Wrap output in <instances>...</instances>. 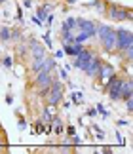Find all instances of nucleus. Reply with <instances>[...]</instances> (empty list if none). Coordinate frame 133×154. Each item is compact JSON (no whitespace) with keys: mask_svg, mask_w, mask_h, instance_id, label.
<instances>
[{"mask_svg":"<svg viewBox=\"0 0 133 154\" xmlns=\"http://www.w3.org/2000/svg\"><path fill=\"white\" fill-rule=\"evenodd\" d=\"M48 11H50V6H40V8L36 10V17H38L42 23H44V21L48 19V15H50Z\"/></svg>","mask_w":133,"mask_h":154,"instance_id":"2eb2a0df","label":"nucleus"},{"mask_svg":"<svg viewBox=\"0 0 133 154\" xmlns=\"http://www.w3.org/2000/svg\"><path fill=\"white\" fill-rule=\"evenodd\" d=\"M2 65H4L6 69H11V65H14V61H11V57L8 55V57H4V59H2Z\"/></svg>","mask_w":133,"mask_h":154,"instance_id":"6ab92c4d","label":"nucleus"},{"mask_svg":"<svg viewBox=\"0 0 133 154\" xmlns=\"http://www.w3.org/2000/svg\"><path fill=\"white\" fill-rule=\"evenodd\" d=\"M0 40H2V42H10V40H11V32H10L8 27L0 29Z\"/></svg>","mask_w":133,"mask_h":154,"instance_id":"dca6fc26","label":"nucleus"},{"mask_svg":"<svg viewBox=\"0 0 133 154\" xmlns=\"http://www.w3.org/2000/svg\"><path fill=\"white\" fill-rule=\"evenodd\" d=\"M72 103H74V105H80V103H82V93H80V91L72 93Z\"/></svg>","mask_w":133,"mask_h":154,"instance_id":"a211bd4d","label":"nucleus"},{"mask_svg":"<svg viewBox=\"0 0 133 154\" xmlns=\"http://www.w3.org/2000/svg\"><path fill=\"white\" fill-rule=\"evenodd\" d=\"M128 124H129L128 120H118V126H128Z\"/></svg>","mask_w":133,"mask_h":154,"instance_id":"2f4dec72","label":"nucleus"},{"mask_svg":"<svg viewBox=\"0 0 133 154\" xmlns=\"http://www.w3.org/2000/svg\"><path fill=\"white\" fill-rule=\"evenodd\" d=\"M114 74H116V70H114V67H112L110 63H101V69H99V72H97V78L101 82H107Z\"/></svg>","mask_w":133,"mask_h":154,"instance_id":"9d476101","label":"nucleus"},{"mask_svg":"<svg viewBox=\"0 0 133 154\" xmlns=\"http://www.w3.org/2000/svg\"><path fill=\"white\" fill-rule=\"evenodd\" d=\"M0 152H2V146H0Z\"/></svg>","mask_w":133,"mask_h":154,"instance_id":"72a5a7b5","label":"nucleus"},{"mask_svg":"<svg viewBox=\"0 0 133 154\" xmlns=\"http://www.w3.org/2000/svg\"><path fill=\"white\" fill-rule=\"evenodd\" d=\"M0 4H4V0H0Z\"/></svg>","mask_w":133,"mask_h":154,"instance_id":"473e14b6","label":"nucleus"},{"mask_svg":"<svg viewBox=\"0 0 133 154\" xmlns=\"http://www.w3.org/2000/svg\"><path fill=\"white\" fill-rule=\"evenodd\" d=\"M61 31H76V17H66Z\"/></svg>","mask_w":133,"mask_h":154,"instance_id":"4468645a","label":"nucleus"},{"mask_svg":"<svg viewBox=\"0 0 133 154\" xmlns=\"http://www.w3.org/2000/svg\"><path fill=\"white\" fill-rule=\"evenodd\" d=\"M46 99H48V105H50V106H57L59 103L63 101V84H61L59 80L53 78L51 86H50V91H48V95H46Z\"/></svg>","mask_w":133,"mask_h":154,"instance_id":"20e7f679","label":"nucleus"},{"mask_svg":"<svg viewBox=\"0 0 133 154\" xmlns=\"http://www.w3.org/2000/svg\"><path fill=\"white\" fill-rule=\"evenodd\" d=\"M23 8H32V2L31 0H23Z\"/></svg>","mask_w":133,"mask_h":154,"instance_id":"cd10ccee","label":"nucleus"},{"mask_svg":"<svg viewBox=\"0 0 133 154\" xmlns=\"http://www.w3.org/2000/svg\"><path fill=\"white\" fill-rule=\"evenodd\" d=\"M11 32V40H19L21 38V31L19 29H14V31H10Z\"/></svg>","mask_w":133,"mask_h":154,"instance_id":"aec40b11","label":"nucleus"},{"mask_svg":"<svg viewBox=\"0 0 133 154\" xmlns=\"http://www.w3.org/2000/svg\"><path fill=\"white\" fill-rule=\"evenodd\" d=\"M19 128H21V129H25V128H27V124H25V120H23V118L19 120Z\"/></svg>","mask_w":133,"mask_h":154,"instance_id":"7c9ffc66","label":"nucleus"},{"mask_svg":"<svg viewBox=\"0 0 133 154\" xmlns=\"http://www.w3.org/2000/svg\"><path fill=\"white\" fill-rule=\"evenodd\" d=\"M6 103H8V105H11V103H14V97H11L10 93H8V95H6Z\"/></svg>","mask_w":133,"mask_h":154,"instance_id":"c85d7f7f","label":"nucleus"},{"mask_svg":"<svg viewBox=\"0 0 133 154\" xmlns=\"http://www.w3.org/2000/svg\"><path fill=\"white\" fill-rule=\"evenodd\" d=\"M63 55H65V51H63V50H57V51H55V55H53V59H61Z\"/></svg>","mask_w":133,"mask_h":154,"instance_id":"a878e982","label":"nucleus"},{"mask_svg":"<svg viewBox=\"0 0 133 154\" xmlns=\"http://www.w3.org/2000/svg\"><path fill=\"white\" fill-rule=\"evenodd\" d=\"M133 93V86H131V80L124 78V84H122V93H120V101H125V99H129Z\"/></svg>","mask_w":133,"mask_h":154,"instance_id":"f8f14e48","label":"nucleus"},{"mask_svg":"<svg viewBox=\"0 0 133 154\" xmlns=\"http://www.w3.org/2000/svg\"><path fill=\"white\" fill-rule=\"evenodd\" d=\"M44 42H46L48 48H51V38H50V32H46V34H44Z\"/></svg>","mask_w":133,"mask_h":154,"instance_id":"b1692460","label":"nucleus"},{"mask_svg":"<svg viewBox=\"0 0 133 154\" xmlns=\"http://www.w3.org/2000/svg\"><path fill=\"white\" fill-rule=\"evenodd\" d=\"M107 15L112 21H131L133 14L129 8H124L120 4H107Z\"/></svg>","mask_w":133,"mask_h":154,"instance_id":"f03ea898","label":"nucleus"},{"mask_svg":"<svg viewBox=\"0 0 133 154\" xmlns=\"http://www.w3.org/2000/svg\"><path fill=\"white\" fill-rule=\"evenodd\" d=\"M76 31H80L84 34H88L89 38L95 36V23L89 19H76Z\"/></svg>","mask_w":133,"mask_h":154,"instance_id":"0eeeda50","label":"nucleus"},{"mask_svg":"<svg viewBox=\"0 0 133 154\" xmlns=\"http://www.w3.org/2000/svg\"><path fill=\"white\" fill-rule=\"evenodd\" d=\"M66 133H69L70 137H72V135H76V129H74V126H69V128H66Z\"/></svg>","mask_w":133,"mask_h":154,"instance_id":"393cba45","label":"nucleus"},{"mask_svg":"<svg viewBox=\"0 0 133 154\" xmlns=\"http://www.w3.org/2000/svg\"><path fill=\"white\" fill-rule=\"evenodd\" d=\"M59 74H61V78H63V80H69V72H66V70L61 69V70H59Z\"/></svg>","mask_w":133,"mask_h":154,"instance_id":"bb28decb","label":"nucleus"},{"mask_svg":"<svg viewBox=\"0 0 133 154\" xmlns=\"http://www.w3.org/2000/svg\"><path fill=\"white\" fill-rule=\"evenodd\" d=\"M93 55H95V53H91L88 48H84L80 53H78V55H74V67H76V69H80V70H84V67L88 65V61H89V59H91Z\"/></svg>","mask_w":133,"mask_h":154,"instance_id":"1a4fd4ad","label":"nucleus"},{"mask_svg":"<svg viewBox=\"0 0 133 154\" xmlns=\"http://www.w3.org/2000/svg\"><path fill=\"white\" fill-rule=\"evenodd\" d=\"M36 133H44V124L42 122H36V129H34Z\"/></svg>","mask_w":133,"mask_h":154,"instance_id":"5701e85b","label":"nucleus"},{"mask_svg":"<svg viewBox=\"0 0 133 154\" xmlns=\"http://www.w3.org/2000/svg\"><path fill=\"white\" fill-rule=\"evenodd\" d=\"M125 109H128V112L133 110V99H131V97H129V99H125Z\"/></svg>","mask_w":133,"mask_h":154,"instance_id":"4be33fe9","label":"nucleus"},{"mask_svg":"<svg viewBox=\"0 0 133 154\" xmlns=\"http://www.w3.org/2000/svg\"><path fill=\"white\" fill-rule=\"evenodd\" d=\"M101 59L97 57V55H93L91 59L88 61V65L84 67V72H86L89 78H97V72H99V69H101Z\"/></svg>","mask_w":133,"mask_h":154,"instance_id":"6e6552de","label":"nucleus"},{"mask_svg":"<svg viewBox=\"0 0 133 154\" xmlns=\"http://www.w3.org/2000/svg\"><path fill=\"white\" fill-rule=\"evenodd\" d=\"M51 106H48V109H44V112H42V122H51Z\"/></svg>","mask_w":133,"mask_h":154,"instance_id":"f3484780","label":"nucleus"},{"mask_svg":"<svg viewBox=\"0 0 133 154\" xmlns=\"http://www.w3.org/2000/svg\"><path fill=\"white\" fill-rule=\"evenodd\" d=\"M97 112H99V114H103L105 118L108 116V110H107V109H105V106H103V105H97Z\"/></svg>","mask_w":133,"mask_h":154,"instance_id":"412c9836","label":"nucleus"},{"mask_svg":"<svg viewBox=\"0 0 133 154\" xmlns=\"http://www.w3.org/2000/svg\"><path fill=\"white\" fill-rule=\"evenodd\" d=\"M95 36H99L101 40V46L103 50L108 51V53H114L116 51V31L108 25H95Z\"/></svg>","mask_w":133,"mask_h":154,"instance_id":"f257e3e1","label":"nucleus"},{"mask_svg":"<svg viewBox=\"0 0 133 154\" xmlns=\"http://www.w3.org/2000/svg\"><path fill=\"white\" fill-rule=\"evenodd\" d=\"M29 46H31V55H32V59H44L46 57V48L40 42H36L34 38H31Z\"/></svg>","mask_w":133,"mask_h":154,"instance_id":"9b49d317","label":"nucleus"},{"mask_svg":"<svg viewBox=\"0 0 133 154\" xmlns=\"http://www.w3.org/2000/svg\"><path fill=\"white\" fill-rule=\"evenodd\" d=\"M95 114H97V110H95V109H89L88 110V116H95Z\"/></svg>","mask_w":133,"mask_h":154,"instance_id":"c756f323","label":"nucleus"},{"mask_svg":"<svg viewBox=\"0 0 133 154\" xmlns=\"http://www.w3.org/2000/svg\"><path fill=\"white\" fill-rule=\"evenodd\" d=\"M133 46V34L128 29H116V51H122Z\"/></svg>","mask_w":133,"mask_h":154,"instance_id":"39448f33","label":"nucleus"},{"mask_svg":"<svg viewBox=\"0 0 133 154\" xmlns=\"http://www.w3.org/2000/svg\"><path fill=\"white\" fill-rule=\"evenodd\" d=\"M122 84H124V78L118 74L110 76L107 82H105V91L108 93V97L112 101H120V93H122Z\"/></svg>","mask_w":133,"mask_h":154,"instance_id":"7ed1b4c3","label":"nucleus"},{"mask_svg":"<svg viewBox=\"0 0 133 154\" xmlns=\"http://www.w3.org/2000/svg\"><path fill=\"white\" fill-rule=\"evenodd\" d=\"M53 82V72H44V70H38L36 72V78H34V86L42 90V88H50Z\"/></svg>","mask_w":133,"mask_h":154,"instance_id":"423d86ee","label":"nucleus"},{"mask_svg":"<svg viewBox=\"0 0 133 154\" xmlns=\"http://www.w3.org/2000/svg\"><path fill=\"white\" fill-rule=\"evenodd\" d=\"M55 65H57V63H55V59L46 55V59H44V63H42V69H40V70H44V72H53Z\"/></svg>","mask_w":133,"mask_h":154,"instance_id":"ddd939ff","label":"nucleus"}]
</instances>
